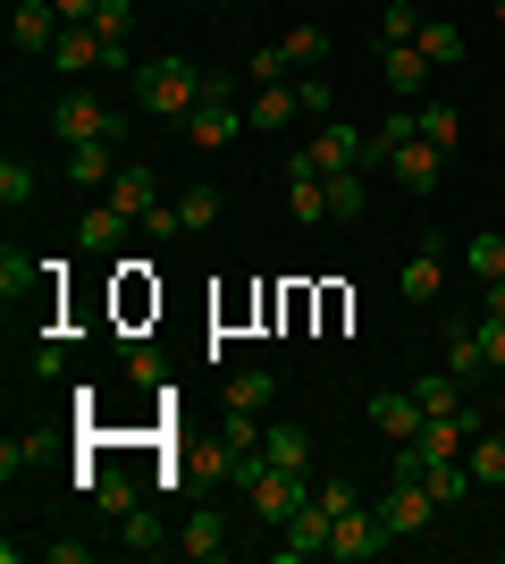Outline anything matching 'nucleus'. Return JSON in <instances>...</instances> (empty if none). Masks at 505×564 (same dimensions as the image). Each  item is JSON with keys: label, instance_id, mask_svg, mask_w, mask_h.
<instances>
[{"label": "nucleus", "instance_id": "nucleus-1", "mask_svg": "<svg viewBox=\"0 0 505 564\" xmlns=\"http://www.w3.org/2000/svg\"><path fill=\"white\" fill-rule=\"evenodd\" d=\"M237 85H244L237 68H202V101H194V118H186V143H194V152H219V143H237V135H244Z\"/></svg>", "mask_w": 505, "mask_h": 564}, {"label": "nucleus", "instance_id": "nucleus-2", "mask_svg": "<svg viewBox=\"0 0 505 564\" xmlns=\"http://www.w3.org/2000/svg\"><path fill=\"white\" fill-rule=\"evenodd\" d=\"M51 135H59V143H119L127 135V110H110L101 94L68 85V94L51 101Z\"/></svg>", "mask_w": 505, "mask_h": 564}, {"label": "nucleus", "instance_id": "nucleus-3", "mask_svg": "<svg viewBox=\"0 0 505 564\" xmlns=\"http://www.w3.org/2000/svg\"><path fill=\"white\" fill-rule=\"evenodd\" d=\"M135 101H144L152 118H177V127H186L194 101H202V68H186V59H152V68H135Z\"/></svg>", "mask_w": 505, "mask_h": 564}, {"label": "nucleus", "instance_id": "nucleus-4", "mask_svg": "<svg viewBox=\"0 0 505 564\" xmlns=\"http://www.w3.org/2000/svg\"><path fill=\"white\" fill-rule=\"evenodd\" d=\"M244 506H253V522L287 531V522L312 506V480H304V471H287V464H262L253 480H244Z\"/></svg>", "mask_w": 505, "mask_h": 564}, {"label": "nucleus", "instance_id": "nucleus-5", "mask_svg": "<svg viewBox=\"0 0 505 564\" xmlns=\"http://www.w3.org/2000/svg\"><path fill=\"white\" fill-rule=\"evenodd\" d=\"M387 547H396V531H387L380 506H345V514L329 522V556L337 564H371V556H387Z\"/></svg>", "mask_w": 505, "mask_h": 564}, {"label": "nucleus", "instance_id": "nucleus-6", "mask_svg": "<svg viewBox=\"0 0 505 564\" xmlns=\"http://www.w3.org/2000/svg\"><path fill=\"white\" fill-rule=\"evenodd\" d=\"M380 514H387V531H396V540H421V531H430V522L447 514V506H438V497L421 489V480H396V471H387V497H380Z\"/></svg>", "mask_w": 505, "mask_h": 564}, {"label": "nucleus", "instance_id": "nucleus-7", "mask_svg": "<svg viewBox=\"0 0 505 564\" xmlns=\"http://www.w3.org/2000/svg\"><path fill=\"white\" fill-rule=\"evenodd\" d=\"M51 43H59V9L51 0H18L9 9V51L18 59H51Z\"/></svg>", "mask_w": 505, "mask_h": 564}, {"label": "nucleus", "instance_id": "nucleus-8", "mask_svg": "<svg viewBox=\"0 0 505 564\" xmlns=\"http://www.w3.org/2000/svg\"><path fill=\"white\" fill-rule=\"evenodd\" d=\"M304 169H320V177H337V169H362V127H320L304 152H295Z\"/></svg>", "mask_w": 505, "mask_h": 564}, {"label": "nucleus", "instance_id": "nucleus-9", "mask_svg": "<svg viewBox=\"0 0 505 564\" xmlns=\"http://www.w3.org/2000/svg\"><path fill=\"white\" fill-rule=\"evenodd\" d=\"M51 68H59V76H94V68H110V43H101L94 25H59V43H51Z\"/></svg>", "mask_w": 505, "mask_h": 564}, {"label": "nucleus", "instance_id": "nucleus-10", "mask_svg": "<svg viewBox=\"0 0 505 564\" xmlns=\"http://www.w3.org/2000/svg\"><path fill=\"white\" fill-rule=\"evenodd\" d=\"M371 422H380L387 447H405V438H421V422H430V413L413 404V388H380V397H371Z\"/></svg>", "mask_w": 505, "mask_h": 564}, {"label": "nucleus", "instance_id": "nucleus-11", "mask_svg": "<svg viewBox=\"0 0 505 564\" xmlns=\"http://www.w3.org/2000/svg\"><path fill=\"white\" fill-rule=\"evenodd\" d=\"M119 177V143H68V186L76 194H110Z\"/></svg>", "mask_w": 505, "mask_h": 564}, {"label": "nucleus", "instance_id": "nucleus-12", "mask_svg": "<svg viewBox=\"0 0 505 564\" xmlns=\"http://www.w3.org/2000/svg\"><path fill=\"white\" fill-rule=\"evenodd\" d=\"M387 169H396V177H405V186L421 194V203H430V194H438V177H447V152L413 135V143H396V161H387Z\"/></svg>", "mask_w": 505, "mask_h": 564}, {"label": "nucleus", "instance_id": "nucleus-13", "mask_svg": "<svg viewBox=\"0 0 505 564\" xmlns=\"http://www.w3.org/2000/svg\"><path fill=\"white\" fill-rule=\"evenodd\" d=\"M329 506H320V497H312V506H304V514H295L287 522V540H278V556H287V564H304V556H329Z\"/></svg>", "mask_w": 505, "mask_h": 564}, {"label": "nucleus", "instance_id": "nucleus-14", "mask_svg": "<svg viewBox=\"0 0 505 564\" xmlns=\"http://www.w3.org/2000/svg\"><path fill=\"white\" fill-rule=\"evenodd\" d=\"M127 228H135V219H127L119 203H110V194H101V203H85V212H76V245H85V253H110V245H119Z\"/></svg>", "mask_w": 505, "mask_h": 564}, {"label": "nucleus", "instance_id": "nucleus-15", "mask_svg": "<svg viewBox=\"0 0 505 564\" xmlns=\"http://www.w3.org/2000/svg\"><path fill=\"white\" fill-rule=\"evenodd\" d=\"M270 404H278V371H237L219 388V413H262L270 422Z\"/></svg>", "mask_w": 505, "mask_h": 564}, {"label": "nucleus", "instance_id": "nucleus-16", "mask_svg": "<svg viewBox=\"0 0 505 564\" xmlns=\"http://www.w3.org/2000/svg\"><path fill=\"white\" fill-rule=\"evenodd\" d=\"M380 76H387V94H396V101H413V94H421V76H430L421 43H380Z\"/></svg>", "mask_w": 505, "mask_h": 564}, {"label": "nucleus", "instance_id": "nucleus-17", "mask_svg": "<svg viewBox=\"0 0 505 564\" xmlns=\"http://www.w3.org/2000/svg\"><path fill=\"white\" fill-rule=\"evenodd\" d=\"M295 118H304V94H295V85H253V101H244V127H295Z\"/></svg>", "mask_w": 505, "mask_h": 564}, {"label": "nucleus", "instance_id": "nucleus-18", "mask_svg": "<svg viewBox=\"0 0 505 564\" xmlns=\"http://www.w3.org/2000/svg\"><path fill=\"white\" fill-rule=\"evenodd\" d=\"M413 43H421V59H430V68H463L472 34H463L455 18H421V34H413Z\"/></svg>", "mask_w": 505, "mask_h": 564}, {"label": "nucleus", "instance_id": "nucleus-19", "mask_svg": "<svg viewBox=\"0 0 505 564\" xmlns=\"http://www.w3.org/2000/svg\"><path fill=\"white\" fill-rule=\"evenodd\" d=\"M110 203H119L127 219H144L152 203H161V177H152L144 161H119V177H110Z\"/></svg>", "mask_w": 505, "mask_h": 564}, {"label": "nucleus", "instance_id": "nucleus-20", "mask_svg": "<svg viewBox=\"0 0 505 564\" xmlns=\"http://www.w3.org/2000/svg\"><path fill=\"white\" fill-rule=\"evenodd\" d=\"M262 455L287 471H312V430L304 422H262Z\"/></svg>", "mask_w": 505, "mask_h": 564}, {"label": "nucleus", "instance_id": "nucleus-21", "mask_svg": "<svg viewBox=\"0 0 505 564\" xmlns=\"http://www.w3.org/2000/svg\"><path fill=\"white\" fill-rule=\"evenodd\" d=\"M177 556H194V564L228 556V522H219V514H186V531H177Z\"/></svg>", "mask_w": 505, "mask_h": 564}, {"label": "nucleus", "instance_id": "nucleus-22", "mask_svg": "<svg viewBox=\"0 0 505 564\" xmlns=\"http://www.w3.org/2000/svg\"><path fill=\"white\" fill-rule=\"evenodd\" d=\"M413 404H421V413H463V379L447 371V362H438V371H421V379H413Z\"/></svg>", "mask_w": 505, "mask_h": 564}, {"label": "nucleus", "instance_id": "nucleus-23", "mask_svg": "<svg viewBox=\"0 0 505 564\" xmlns=\"http://www.w3.org/2000/svg\"><path fill=\"white\" fill-rule=\"evenodd\" d=\"M396 295H405V304H430V295H438V236H421V253L405 261V279H396Z\"/></svg>", "mask_w": 505, "mask_h": 564}, {"label": "nucleus", "instance_id": "nucleus-24", "mask_svg": "<svg viewBox=\"0 0 505 564\" xmlns=\"http://www.w3.org/2000/svg\"><path fill=\"white\" fill-rule=\"evenodd\" d=\"M447 371H455L463 388H481V379H488V354H481V329H447Z\"/></svg>", "mask_w": 505, "mask_h": 564}, {"label": "nucleus", "instance_id": "nucleus-25", "mask_svg": "<svg viewBox=\"0 0 505 564\" xmlns=\"http://www.w3.org/2000/svg\"><path fill=\"white\" fill-rule=\"evenodd\" d=\"M421 489H430L438 506H463L481 480H472V464H421Z\"/></svg>", "mask_w": 505, "mask_h": 564}, {"label": "nucleus", "instance_id": "nucleus-26", "mask_svg": "<svg viewBox=\"0 0 505 564\" xmlns=\"http://www.w3.org/2000/svg\"><path fill=\"white\" fill-rule=\"evenodd\" d=\"M463 261H472V279H505V228H472Z\"/></svg>", "mask_w": 505, "mask_h": 564}, {"label": "nucleus", "instance_id": "nucleus-27", "mask_svg": "<svg viewBox=\"0 0 505 564\" xmlns=\"http://www.w3.org/2000/svg\"><path fill=\"white\" fill-rule=\"evenodd\" d=\"M463 464H472V480H481V489H505V430H481Z\"/></svg>", "mask_w": 505, "mask_h": 564}, {"label": "nucleus", "instance_id": "nucleus-28", "mask_svg": "<svg viewBox=\"0 0 505 564\" xmlns=\"http://www.w3.org/2000/svg\"><path fill=\"white\" fill-rule=\"evenodd\" d=\"M421 143H438V152H455V143H463V110H455V101H421Z\"/></svg>", "mask_w": 505, "mask_h": 564}, {"label": "nucleus", "instance_id": "nucleus-29", "mask_svg": "<svg viewBox=\"0 0 505 564\" xmlns=\"http://www.w3.org/2000/svg\"><path fill=\"white\" fill-rule=\"evenodd\" d=\"M287 68H295V59H287V51H278V43H262V51H244V85H287Z\"/></svg>", "mask_w": 505, "mask_h": 564}, {"label": "nucleus", "instance_id": "nucleus-30", "mask_svg": "<svg viewBox=\"0 0 505 564\" xmlns=\"http://www.w3.org/2000/svg\"><path fill=\"white\" fill-rule=\"evenodd\" d=\"M295 59V68H320L329 59V25H287V43H278Z\"/></svg>", "mask_w": 505, "mask_h": 564}, {"label": "nucleus", "instance_id": "nucleus-31", "mask_svg": "<svg viewBox=\"0 0 505 564\" xmlns=\"http://www.w3.org/2000/svg\"><path fill=\"white\" fill-rule=\"evenodd\" d=\"M177 219H186V236H202L219 219V186H186L177 194Z\"/></svg>", "mask_w": 505, "mask_h": 564}, {"label": "nucleus", "instance_id": "nucleus-32", "mask_svg": "<svg viewBox=\"0 0 505 564\" xmlns=\"http://www.w3.org/2000/svg\"><path fill=\"white\" fill-rule=\"evenodd\" d=\"M329 219H362V169H337L329 177Z\"/></svg>", "mask_w": 505, "mask_h": 564}, {"label": "nucleus", "instance_id": "nucleus-33", "mask_svg": "<svg viewBox=\"0 0 505 564\" xmlns=\"http://www.w3.org/2000/svg\"><path fill=\"white\" fill-rule=\"evenodd\" d=\"M0 203H9V212H18V203H34V161H18V152L0 161Z\"/></svg>", "mask_w": 505, "mask_h": 564}, {"label": "nucleus", "instance_id": "nucleus-34", "mask_svg": "<svg viewBox=\"0 0 505 564\" xmlns=\"http://www.w3.org/2000/svg\"><path fill=\"white\" fill-rule=\"evenodd\" d=\"M413 34H421V9H413V0H387L380 9V43H413Z\"/></svg>", "mask_w": 505, "mask_h": 564}, {"label": "nucleus", "instance_id": "nucleus-35", "mask_svg": "<svg viewBox=\"0 0 505 564\" xmlns=\"http://www.w3.org/2000/svg\"><path fill=\"white\" fill-rule=\"evenodd\" d=\"M34 270H43V261H25L18 245H9V253H0V295H9V304H18L25 286H34Z\"/></svg>", "mask_w": 505, "mask_h": 564}, {"label": "nucleus", "instance_id": "nucleus-36", "mask_svg": "<svg viewBox=\"0 0 505 564\" xmlns=\"http://www.w3.org/2000/svg\"><path fill=\"white\" fill-rule=\"evenodd\" d=\"M94 506H101V514H135V480L101 471V480H94Z\"/></svg>", "mask_w": 505, "mask_h": 564}, {"label": "nucleus", "instance_id": "nucleus-37", "mask_svg": "<svg viewBox=\"0 0 505 564\" xmlns=\"http://www.w3.org/2000/svg\"><path fill=\"white\" fill-rule=\"evenodd\" d=\"M94 34H101V43H127V34H135V9H127V0H101V9H94Z\"/></svg>", "mask_w": 505, "mask_h": 564}, {"label": "nucleus", "instance_id": "nucleus-38", "mask_svg": "<svg viewBox=\"0 0 505 564\" xmlns=\"http://www.w3.org/2000/svg\"><path fill=\"white\" fill-rule=\"evenodd\" d=\"M119 522H127V540H119V547H135V556H152V547H161V522H152L144 506H135V514H119Z\"/></svg>", "mask_w": 505, "mask_h": 564}, {"label": "nucleus", "instance_id": "nucleus-39", "mask_svg": "<svg viewBox=\"0 0 505 564\" xmlns=\"http://www.w3.org/2000/svg\"><path fill=\"white\" fill-rule=\"evenodd\" d=\"M295 94H304V118H329L337 110V85H329V76H304Z\"/></svg>", "mask_w": 505, "mask_h": 564}, {"label": "nucleus", "instance_id": "nucleus-40", "mask_svg": "<svg viewBox=\"0 0 505 564\" xmlns=\"http://www.w3.org/2000/svg\"><path fill=\"white\" fill-rule=\"evenodd\" d=\"M144 228H152V245H177V236H186V219H177V203H152Z\"/></svg>", "mask_w": 505, "mask_h": 564}, {"label": "nucleus", "instance_id": "nucleus-41", "mask_svg": "<svg viewBox=\"0 0 505 564\" xmlns=\"http://www.w3.org/2000/svg\"><path fill=\"white\" fill-rule=\"evenodd\" d=\"M312 497H320V506H329V514H345V506H362V497H354V480H312Z\"/></svg>", "mask_w": 505, "mask_h": 564}, {"label": "nucleus", "instance_id": "nucleus-42", "mask_svg": "<svg viewBox=\"0 0 505 564\" xmlns=\"http://www.w3.org/2000/svg\"><path fill=\"white\" fill-rule=\"evenodd\" d=\"M481 354H488V371H505V321H481Z\"/></svg>", "mask_w": 505, "mask_h": 564}, {"label": "nucleus", "instance_id": "nucleus-43", "mask_svg": "<svg viewBox=\"0 0 505 564\" xmlns=\"http://www.w3.org/2000/svg\"><path fill=\"white\" fill-rule=\"evenodd\" d=\"M481 321H505V279H481Z\"/></svg>", "mask_w": 505, "mask_h": 564}, {"label": "nucleus", "instance_id": "nucleus-44", "mask_svg": "<svg viewBox=\"0 0 505 564\" xmlns=\"http://www.w3.org/2000/svg\"><path fill=\"white\" fill-rule=\"evenodd\" d=\"M51 9H59V25H94L101 0H51Z\"/></svg>", "mask_w": 505, "mask_h": 564}, {"label": "nucleus", "instance_id": "nucleus-45", "mask_svg": "<svg viewBox=\"0 0 505 564\" xmlns=\"http://www.w3.org/2000/svg\"><path fill=\"white\" fill-rule=\"evenodd\" d=\"M497 34H505V0H497Z\"/></svg>", "mask_w": 505, "mask_h": 564}, {"label": "nucleus", "instance_id": "nucleus-46", "mask_svg": "<svg viewBox=\"0 0 505 564\" xmlns=\"http://www.w3.org/2000/svg\"><path fill=\"white\" fill-rule=\"evenodd\" d=\"M497 143H505V127H497Z\"/></svg>", "mask_w": 505, "mask_h": 564}, {"label": "nucleus", "instance_id": "nucleus-47", "mask_svg": "<svg viewBox=\"0 0 505 564\" xmlns=\"http://www.w3.org/2000/svg\"><path fill=\"white\" fill-rule=\"evenodd\" d=\"M497 556H505V540H497Z\"/></svg>", "mask_w": 505, "mask_h": 564}]
</instances>
